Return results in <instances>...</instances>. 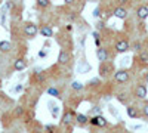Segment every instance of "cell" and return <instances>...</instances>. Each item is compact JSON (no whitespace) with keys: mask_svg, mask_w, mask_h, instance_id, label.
Wrapping results in <instances>:
<instances>
[{"mask_svg":"<svg viewBox=\"0 0 148 133\" xmlns=\"http://www.w3.org/2000/svg\"><path fill=\"white\" fill-rule=\"evenodd\" d=\"M98 83H99V80H98V78H93V80L90 81V84H92V86H95V84H98Z\"/></svg>","mask_w":148,"mask_h":133,"instance_id":"23","label":"cell"},{"mask_svg":"<svg viewBox=\"0 0 148 133\" xmlns=\"http://www.w3.org/2000/svg\"><path fill=\"white\" fill-rule=\"evenodd\" d=\"M76 118H77V121H79L80 124H86V123L89 121V118L86 117L84 114H77V115H76Z\"/></svg>","mask_w":148,"mask_h":133,"instance_id":"16","label":"cell"},{"mask_svg":"<svg viewBox=\"0 0 148 133\" xmlns=\"http://www.w3.org/2000/svg\"><path fill=\"white\" fill-rule=\"evenodd\" d=\"M135 95H136L139 99H145L147 98V87L144 86V84H139V86L136 87V90H135Z\"/></svg>","mask_w":148,"mask_h":133,"instance_id":"7","label":"cell"},{"mask_svg":"<svg viewBox=\"0 0 148 133\" xmlns=\"http://www.w3.org/2000/svg\"><path fill=\"white\" fill-rule=\"evenodd\" d=\"M138 18H141V19H145V18H148V8L147 6H141L139 9H138Z\"/></svg>","mask_w":148,"mask_h":133,"instance_id":"14","label":"cell"},{"mask_svg":"<svg viewBox=\"0 0 148 133\" xmlns=\"http://www.w3.org/2000/svg\"><path fill=\"white\" fill-rule=\"evenodd\" d=\"M90 124L92 126H98V127H105L107 126V120L102 115H95L90 118Z\"/></svg>","mask_w":148,"mask_h":133,"instance_id":"1","label":"cell"},{"mask_svg":"<svg viewBox=\"0 0 148 133\" xmlns=\"http://www.w3.org/2000/svg\"><path fill=\"white\" fill-rule=\"evenodd\" d=\"M96 56H98V59H99L101 62H105V61H107V58H108V52H107V49H104V47H98Z\"/></svg>","mask_w":148,"mask_h":133,"instance_id":"6","label":"cell"},{"mask_svg":"<svg viewBox=\"0 0 148 133\" xmlns=\"http://www.w3.org/2000/svg\"><path fill=\"white\" fill-rule=\"evenodd\" d=\"M47 95H51V96H55V98H61V95H59V90L55 89V87H49L47 89Z\"/></svg>","mask_w":148,"mask_h":133,"instance_id":"17","label":"cell"},{"mask_svg":"<svg viewBox=\"0 0 148 133\" xmlns=\"http://www.w3.org/2000/svg\"><path fill=\"white\" fill-rule=\"evenodd\" d=\"M74 111H67L64 115H62V124H65V126H68V124H71L73 123V118H74Z\"/></svg>","mask_w":148,"mask_h":133,"instance_id":"5","label":"cell"},{"mask_svg":"<svg viewBox=\"0 0 148 133\" xmlns=\"http://www.w3.org/2000/svg\"><path fill=\"white\" fill-rule=\"evenodd\" d=\"M22 114V106H18L15 110V115H21Z\"/></svg>","mask_w":148,"mask_h":133,"instance_id":"21","label":"cell"},{"mask_svg":"<svg viewBox=\"0 0 148 133\" xmlns=\"http://www.w3.org/2000/svg\"><path fill=\"white\" fill-rule=\"evenodd\" d=\"M114 16L116 18H120V19H125L127 16V12H126V9H123V8H117L114 10Z\"/></svg>","mask_w":148,"mask_h":133,"instance_id":"11","label":"cell"},{"mask_svg":"<svg viewBox=\"0 0 148 133\" xmlns=\"http://www.w3.org/2000/svg\"><path fill=\"white\" fill-rule=\"evenodd\" d=\"M114 78H116V81H119V83H126V81L129 80V72L125 71V70L117 71L116 74H114Z\"/></svg>","mask_w":148,"mask_h":133,"instance_id":"3","label":"cell"},{"mask_svg":"<svg viewBox=\"0 0 148 133\" xmlns=\"http://www.w3.org/2000/svg\"><path fill=\"white\" fill-rule=\"evenodd\" d=\"M25 67H27V62L24 61L22 58L16 59V61L14 62V70L15 71H22V70H25Z\"/></svg>","mask_w":148,"mask_h":133,"instance_id":"9","label":"cell"},{"mask_svg":"<svg viewBox=\"0 0 148 133\" xmlns=\"http://www.w3.org/2000/svg\"><path fill=\"white\" fill-rule=\"evenodd\" d=\"M116 50L120 52V53L129 50V43H127L126 40H120V42H117V43H116Z\"/></svg>","mask_w":148,"mask_h":133,"instance_id":"4","label":"cell"},{"mask_svg":"<svg viewBox=\"0 0 148 133\" xmlns=\"http://www.w3.org/2000/svg\"><path fill=\"white\" fill-rule=\"evenodd\" d=\"M49 5H51L49 0H37V6H40V8H47Z\"/></svg>","mask_w":148,"mask_h":133,"instance_id":"18","label":"cell"},{"mask_svg":"<svg viewBox=\"0 0 148 133\" xmlns=\"http://www.w3.org/2000/svg\"><path fill=\"white\" fill-rule=\"evenodd\" d=\"M144 114L148 115V104H145V106H144Z\"/></svg>","mask_w":148,"mask_h":133,"instance_id":"24","label":"cell"},{"mask_svg":"<svg viewBox=\"0 0 148 133\" xmlns=\"http://www.w3.org/2000/svg\"><path fill=\"white\" fill-rule=\"evenodd\" d=\"M71 87H73V89H76V90H82V89H83V84H82L80 81H73Z\"/></svg>","mask_w":148,"mask_h":133,"instance_id":"19","label":"cell"},{"mask_svg":"<svg viewBox=\"0 0 148 133\" xmlns=\"http://www.w3.org/2000/svg\"><path fill=\"white\" fill-rule=\"evenodd\" d=\"M10 49H12V44H10V42H6V40L0 42V52H5V53H8Z\"/></svg>","mask_w":148,"mask_h":133,"instance_id":"12","label":"cell"},{"mask_svg":"<svg viewBox=\"0 0 148 133\" xmlns=\"http://www.w3.org/2000/svg\"><path fill=\"white\" fill-rule=\"evenodd\" d=\"M141 61L142 62H148V53L147 52H142L141 53Z\"/></svg>","mask_w":148,"mask_h":133,"instance_id":"20","label":"cell"},{"mask_svg":"<svg viewBox=\"0 0 148 133\" xmlns=\"http://www.w3.org/2000/svg\"><path fill=\"white\" fill-rule=\"evenodd\" d=\"M14 2H18V0H14Z\"/></svg>","mask_w":148,"mask_h":133,"instance_id":"27","label":"cell"},{"mask_svg":"<svg viewBox=\"0 0 148 133\" xmlns=\"http://www.w3.org/2000/svg\"><path fill=\"white\" fill-rule=\"evenodd\" d=\"M24 33H25L28 37H34V35L37 34V25H34V24L28 22L24 25Z\"/></svg>","mask_w":148,"mask_h":133,"instance_id":"2","label":"cell"},{"mask_svg":"<svg viewBox=\"0 0 148 133\" xmlns=\"http://www.w3.org/2000/svg\"><path fill=\"white\" fill-rule=\"evenodd\" d=\"M99 15H101V14H99V8H96V9L93 10V16H95V18H98Z\"/></svg>","mask_w":148,"mask_h":133,"instance_id":"22","label":"cell"},{"mask_svg":"<svg viewBox=\"0 0 148 133\" xmlns=\"http://www.w3.org/2000/svg\"><path fill=\"white\" fill-rule=\"evenodd\" d=\"M145 78H147V81H148V72H147V76H145Z\"/></svg>","mask_w":148,"mask_h":133,"instance_id":"26","label":"cell"},{"mask_svg":"<svg viewBox=\"0 0 148 133\" xmlns=\"http://www.w3.org/2000/svg\"><path fill=\"white\" fill-rule=\"evenodd\" d=\"M110 72H111V65H107L105 62H102V65L99 67V74H101V77H107Z\"/></svg>","mask_w":148,"mask_h":133,"instance_id":"10","label":"cell"},{"mask_svg":"<svg viewBox=\"0 0 148 133\" xmlns=\"http://www.w3.org/2000/svg\"><path fill=\"white\" fill-rule=\"evenodd\" d=\"M65 3H68V5H70V3H73V0H65Z\"/></svg>","mask_w":148,"mask_h":133,"instance_id":"25","label":"cell"},{"mask_svg":"<svg viewBox=\"0 0 148 133\" xmlns=\"http://www.w3.org/2000/svg\"><path fill=\"white\" fill-rule=\"evenodd\" d=\"M68 61H70V53L65 52V50H61L59 55H58V62L64 65V64H67Z\"/></svg>","mask_w":148,"mask_h":133,"instance_id":"8","label":"cell"},{"mask_svg":"<svg viewBox=\"0 0 148 133\" xmlns=\"http://www.w3.org/2000/svg\"><path fill=\"white\" fill-rule=\"evenodd\" d=\"M40 33H42L43 37H52V35H53L52 28H51V27H47V25H43L42 30H40Z\"/></svg>","mask_w":148,"mask_h":133,"instance_id":"13","label":"cell"},{"mask_svg":"<svg viewBox=\"0 0 148 133\" xmlns=\"http://www.w3.org/2000/svg\"><path fill=\"white\" fill-rule=\"evenodd\" d=\"M127 115L132 117V118H136L138 117V111H136V108L135 106H129L127 108Z\"/></svg>","mask_w":148,"mask_h":133,"instance_id":"15","label":"cell"}]
</instances>
